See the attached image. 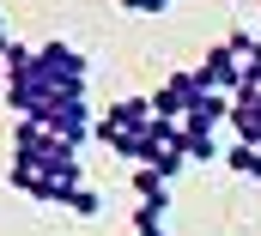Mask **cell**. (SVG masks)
I'll use <instances>...</instances> for the list:
<instances>
[{"instance_id": "14", "label": "cell", "mask_w": 261, "mask_h": 236, "mask_svg": "<svg viewBox=\"0 0 261 236\" xmlns=\"http://www.w3.org/2000/svg\"><path fill=\"white\" fill-rule=\"evenodd\" d=\"M0 85H6V55H0Z\"/></svg>"}, {"instance_id": "8", "label": "cell", "mask_w": 261, "mask_h": 236, "mask_svg": "<svg viewBox=\"0 0 261 236\" xmlns=\"http://www.w3.org/2000/svg\"><path fill=\"white\" fill-rule=\"evenodd\" d=\"M134 194H140V206H164L170 212V182L158 170H134Z\"/></svg>"}, {"instance_id": "4", "label": "cell", "mask_w": 261, "mask_h": 236, "mask_svg": "<svg viewBox=\"0 0 261 236\" xmlns=\"http://www.w3.org/2000/svg\"><path fill=\"white\" fill-rule=\"evenodd\" d=\"M200 97H206V91H200L195 67H176V73L158 79V91H152V115H158V121H189Z\"/></svg>"}, {"instance_id": "3", "label": "cell", "mask_w": 261, "mask_h": 236, "mask_svg": "<svg viewBox=\"0 0 261 236\" xmlns=\"http://www.w3.org/2000/svg\"><path fill=\"white\" fill-rule=\"evenodd\" d=\"M37 127H49L55 139L73 145V152H79L85 139H97V115L85 109V97H55V91H49V103L37 109Z\"/></svg>"}, {"instance_id": "7", "label": "cell", "mask_w": 261, "mask_h": 236, "mask_svg": "<svg viewBox=\"0 0 261 236\" xmlns=\"http://www.w3.org/2000/svg\"><path fill=\"white\" fill-rule=\"evenodd\" d=\"M6 188H18V194H31V200H43V206H67V200L79 194L73 182L37 176V170H24V164H12V170H6Z\"/></svg>"}, {"instance_id": "13", "label": "cell", "mask_w": 261, "mask_h": 236, "mask_svg": "<svg viewBox=\"0 0 261 236\" xmlns=\"http://www.w3.org/2000/svg\"><path fill=\"white\" fill-rule=\"evenodd\" d=\"M122 6H128V12H164L170 0H122Z\"/></svg>"}, {"instance_id": "5", "label": "cell", "mask_w": 261, "mask_h": 236, "mask_svg": "<svg viewBox=\"0 0 261 236\" xmlns=\"http://www.w3.org/2000/svg\"><path fill=\"white\" fill-rule=\"evenodd\" d=\"M195 79H200V91H213V97H237V91H243V55H237L231 43H213V49L200 55Z\"/></svg>"}, {"instance_id": "6", "label": "cell", "mask_w": 261, "mask_h": 236, "mask_svg": "<svg viewBox=\"0 0 261 236\" xmlns=\"http://www.w3.org/2000/svg\"><path fill=\"white\" fill-rule=\"evenodd\" d=\"M152 97H122V103H110V115H97V139L110 145V139H134V133H146L152 127Z\"/></svg>"}, {"instance_id": "10", "label": "cell", "mask_w": 261, "mask_h": 236, "mask_svg": "<svg viewBox=\"0 0 261 236\" xmlns=\"http://www.w3.org/2000/svg\"><path fill=\"white\" fill-rule=\"evenodd\" d=\"M182 145H189V164H225L219 133H189V127H182Z\"/></svg>"}, {"instance_id": "11", "label": "cell", "mask_w": 261, "mask_h": 236, "mask_svg": "<svg viewBox=\"0 0 261 236\" xmlns=\"http://www.w3.org/2000/svg\"><path fill=\"white\" fill-rule=\"evenodd\" d=\"M134 236H170L164 230V206H134Z\"/></svg>"}, {"instance_id": "9", "label": "cell", "mask_w": 261, "mask_h": 236, "mask_svg": "<svg viewBox=\"0 0 261 236\" xmlns=\"http://www.w3.org/2000/svg\"><path fill=\"white\" fill-rule=\"evenodd\" d=\"M225 170H231V176H249V182H261V145H243V139H237V145L225 152Z\"/></svg>"}, {"instance_id": "12", "label": "cell", "mask_w": 261, "mask_h": 236, "mask_svg": "<svg viewBox=\"0 0 261 236\" xmlns=\"http://www.w3.org/2000/svg\"><path fill=\"white\" fill-rule=\"evenodd\" d=\"M67 212H73V218H97V212H103V194H97V188H79V194L67 200Z\"/></svg>"}, {"instance_id": "1", "label": "cell", "mask_w": 261, "mask_h": 236, "mask_svg": "<svg viewBox=\"0 0 261 236\" xmlns=\"http://www.w3.org/2000/svg\"><path fill=\"white\" fill-rule=\"evenodd\" d=\"M12 164H24V170H37V176H55V182H73V188H85V164H79V152L55 139L49 127H37V121H12Z\"/></svg>"}, {"instance_id": "2", "label": "cell", "mask_w": 261, "mask_h": 236, "mask_svg": "<svg viewBox=\"0 0 261 236\" xmlns=\"http://www.w3.org/2000/svg\"><path fill=\"white\" fill-rule=\"evenodd\" d=\"M37 79H43L55 97H85L91 67H85V55H79L73 43H43V49H37Z\"/></svg>"}]
</instances>
